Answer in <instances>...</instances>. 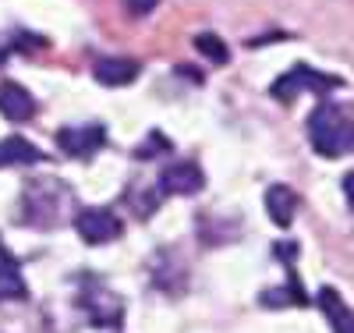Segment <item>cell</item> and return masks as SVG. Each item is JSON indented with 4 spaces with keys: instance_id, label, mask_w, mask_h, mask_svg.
Instances as JSON below:
<instances>
[{
    "instance_id": "1",
    "label": "cell",
    "mask_w": 354,
    "mask_h": 333,
    "mask_svg": "<svg viewBox=\"0 0 354 333\" xmlns=\"http://www.w3.org/2000/svg\"><path fill=\"white\" fill-rule=\"evenodd\" d=\"M308 142H312V149L319 156L337 160V156H344V153L354 149V120L340 107L322 103L308 117Z\"/></svg>"
},
{
    "instance_id": "2",
    "label": "cell",
    "mask_w": 354,
    "mask_h": 333,
    "mask_svg": "<svg viewBox=\"0 0 354 333\" xmlns=\"http://www.w3.org/2000/svg\"><path fill=\"white\" fill-rule=\"evenodd\" d=\"M71 192L61 185V181H32L21 195V220L32 227H53L61 224V213L71 206Z\"/></svg>"
},
{
    "instance_id": "3",
    "label": "cell",
    "mask_w": 354,
    "mask_h": 333,
    "mask_svg": "<svg viewBox=\"0 0 354 333\" xmlns=\"http://www.w3.org/2000/svg\"><path fill=\"white\" fill-rule=\"evenodd\" d=\"M340 85H344V78H337V75H322V71H315V68L294 64L290 71H283V75L270 85V93H273V100L290 103L298 93H305V89H312V93H319V96H326L330 89H340Z\"/></svg>"
},
{
    "instance_id": "4",
    "label": "cell",
    "mask_w": 354,
    "mask_h": 333,
    "mask_svg": "<svg viewBox=\"0 0 354 333\" xmlns=\"http://www.w3.org/2000/svg\"><path fill=\"white\" fill-rule=\"evenodd\" d=\"M75 231L82 234L85 245H110V241H117V237L124 234V224L117 220L110 209H103V206H88V209H78Z\"/></svg>"
},
{
    "instance_id": "5",
    "label": "cell",
    "mask_w": 354,
    "mask_h": 333,
    "mask_svg": "<svg viewBox=\"0 0 354 333\" xmlns=\"http://www.w3.org/2000/svg\"><path fill=\"white\" fill-rule=\"evenodd\" d=\"M57 145H61L68 156H75V160H88V156H96L100 149L106 145V132L100 125L64 128V132H57Z\"/></svg>"
},
{
    "instance_id": "6",
    "label": "cell",
    "mask_w": 354,
    "mask_h": 333,
    "mask_svg": "<svg viewBox=\"0 0 354 333\" xmlns=\"http://www.w3.org/2000/svg\"><path fill=\"white\" fill-rule=\"evenodd\" d=\"M205 185V174L198 163H170L160 174V192L163 195H195Z\"/></svg>"
},
{
    "instance_id": "7",
    "label": "cell",
    "mask_w": 354,
    "mask_h": 333,
    "mask_svg": "<svg viewBox=\"0 0 354 333\" xmlns=\"http://www.w3.org/2000/svg\"><path fill=\"white\" fill-rule=\"evenodd\" d=\"M0 114H4L11 125H21V120L36 117V100L25 85L18 82H0Z\"/></svg>"
},
{
    "instance_id": "8",
    "label": "cell",
    "mask_w": 354,
    "mask_h": 333,
    "mask_svg": "<svg viewBox=\"0 0 354 333\" xmlns=\"http://www.w3.org/2000/svg\"><path fill=\"white\" fill-rule=\"evenodd\" d=\"M138 60L131 57H100L93 64V75L100 85H110V89H121V85H131L138 78Z\"/></svg>"
},
{
    "instance_id": "9",
    "label": "cell",
    "mask_w": 354,
    "mask_h": 333,
    "mask_svg": "<svg viewBox=\"0 0 354 333\" xmlns=\"http://www.w3.org/2000/svg\"><path fill=\"white\" fill-rule=\"evenodd\" d=\"M82 309L88 312V319H93L96 326H117L124 316L121 309V298L110 294V291H96V294H82Z\"/></svg>"
},
{
    "instance_id": "10",
    "label": "cell",
    "mask_w": 354,
    "mask_h": 333,
    "mask_svg": "<svg viewBox=\"0 0 354 333\" xmlns=\"http://www.w3.org/2000/svg\"><path fill=\"white\" fill-rule=\"evenodd\" d=\"M319 309H322V316L330 319V326H333V333H354V309L347 305V301L333 291V287H319Z\"/></svg>"
},
{
    "instance_id": "11",
    "label": "cell",
    "mask_w": 354,
    "mask_h": 333,
    "mask_svg": "<svg viewBox=\"0 0 354 333\" xmlns=\"http://www.w3.org/2000/svg\"><path fill=\"white\" fill-rule=\"evenodd\" d=\"M39 160H43L39 145H32L21 135H11V138L0 142V167H28V163H39Z\"/></svg>"
},
{
    "instance_id": "12",
    "label": "cell",
    "mask_w": 354,
    "mask_h": 333,
    "mask_svg": "<svg viewBox=\"0 0 354 333\" xmlns=\"http://www.w3.org/2000/svg\"><path fill=\"white\" fill-rule=\"evenodd\" d=\"M294 209H298V195H294L287 185H273L270 192H266V213H270V220L277 227H290Z\"/></svg>"
},
{
    "instance_id": "13",
    "label": "cell",
    "mask_w": 354,
    "mask_h": 333,
    "mask_svg": "<svg viewBox=\"0 0 354 333\" xmlns=\"http://www.w3.org/2000/svg\"><path fill=\"white\" fill-rule=\"evenodd\" d=\"M28 287L21 280V269L15 262V255L0 245V298H25Z\"/></svg>"
},
{
    "instance_id": "14",
    "label": "cell",
    "mask_w": 354,
    "mask_h": 333,
    "mask_svg": "<svg viewBox=\"0 0 354 333\" xmlns=\"http://www.w3.org/2000/svg\"><path fill=\"white\" fill-rule=\"evenodd\" d=\"M160 199H163V192H153V188H142V185H131L128 192H124V202L135 209V217L138 220H149L153 213H156V206H160Z\"/></svg>"
},
{
    "instance_id": "15",
    "label": "cell",
    "mask_w": 354,
    "mask_h": 333,
    "mask_svg": "<svg viewBox=\"0 0 354 333\" xmlns=\"http://www.w3.org/2000/svg\"><path fill=\"white\" fill-rule=\"evenodd\" d=\"M195 50H198L202 57H209L213 64H223V60H230L227 43H223L220 36H213V33H198V36H195Z\"/></svg>"
},
{
    "instance_id": "16",
    "label": "cell",
    "mask_w": 354,
    "mask_h": 333,
    "mask_svg": "<svg viewBox=\"0 0 354 333\" xmlns=\"http://www.w3.org/2000/svg\"><path fill=\"white\" fill-rule=\"evenodd\" d=\"M170 149H174V145H170L160 132H149V138L135 149V160H153L156 153H170Z\"/></svg>"
},
{
    "instance_id": "17",
    "label": "cell",
    "mask_w": 354,
    "mask_h": 333,
    "mask_svg": "<svg viewBox=\"0 0 354 333\" xmlns=\"http://www.w3.org/2000/svg\"><path fill=\"white\" fill-rule=\"evenodd\" d=\"M287 294H294V298H298L301 305H305V294H301V287H290ZM262 305H270V309H273V305H287V298H283V291H266V294H262Z\"/></svg>"
},
{
    "instance_id": "18",
    "label": "cell",
    "mask_w": 354,
    "mask_h": 333,
    "mask_svg": "<svg viewBox=\"0 0 354 333\" xmlns=\"http://www.w3.org/2000/svg\"><path fill=\"white\" fill-rule=\"evenodd\" d=\"M121 4H124V11H128V15L142 18V15H153L160 0H121Z\"/></svg>"
},
{
    "instance_id": "19",
    "label": "cell",
    "mask_w": 354,
    "mask_h": 333,
    "mask_svg": "<svg viewBox=\"0 0 354 333\" xmlns=\"http://www.w3.org/2000/svg\"><path fill=\"white\" fill-rule=\"evenodd\" d=\"M15 39H18L15 46H18V50H25V53H28V50H43V46H46V43H43L39 36H25V33H18Z\"/></svg>"
},
{
    "instance_id": "20",
    "label": "cell",
    "mask_w": 354,
    "mask_h": 333,
    "mask_svg": "<svg viewBox=\"0 0 354 333\" xmlns=\"http://www.w3.org/2000/svg\"><path fill=\"white\" fill-rule=\"evenodd\" d=\"M340 188H344V199H347V206H351V213H354V170H347V174H344V181H340Z\"/></svg>"
},
{
    "instance_id": "21",
    "label": "cell",
    "mask_w": 354,
    "mask_h": 333,
    "mask_svg": "<svg viewBox=\"0 0 354 333\" xmlns=\"http://www.w3.org/2000/svg\"><path fill=\"white\" fill-rule=\"evenodd\" d=\"M4 60H8V53H4V50H0V64H4Z\"/></svg>"
}]
</instances>
